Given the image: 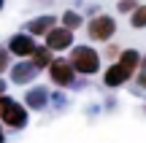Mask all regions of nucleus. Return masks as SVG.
<instances>
[{
  "mask_svg": "<svg viewBox=\"0 0 146 143\" xmlns=\"http://www.w3.org/2000/svg\"><path fill=\"white\" fill-rule=\"evenodd\" d=\"M138 68H141V54H138L135 49H127V51H122L119 59L103 73V84L106 86H122L127 78H133V73H135Z\"/></svg>",
  "mask_w": 146,
  "mask_h": 143,
  "instance_id": "f257e3e1",
  "label": "nucleus"
},
{
  "mask_svg": "<svg viewBox=\"0 0 146 143\" xmlns=\"http://www.w3.org/2000/svg\"><path fill=\"white\" fill-rule=\"evenodd\" d=\"M70 65L73 70H78V73H98L100 70V54L95 51V49L89 46H76L70 51Z\"/></svg>",
  "mask_w": 146,
  "mask_h": 143,
  "instance_id": "f03ea898",
  "label": "nucleus"
},
{
  "mask_svg": "<svg viewBox=\"0 0 146 143\" xmlns=\"http://www.w3.org/2000/svg\"><path fill=\"white\" fill-rule=\"evenodd\" d=\"M0 119H3L8 127L22 130L27 124V111L16 100H11V97H0Z\"/></svg>",
  "mask_w": 146,
  "mask_h": 143,
  "instance_id": "7ed1b4c3",
  "label": "nucleus"
},
{
  "mask_svg": "<svg viewBox=\"0 0 146 143\" xmlns=\"http://www.w3.org/2000/svg\"><path fill=\"white\" fill-rule=\"evenodd\" d=\"M116 32V22L111 16H95L89 22V38L92 41H111Z\"/></svg>",
  "mask_w": 146,
  "mask_h": 143,
  "instance_id": "20e7f679",
  "label": "nucleus"
},
{
  "mask_svg": "<svg viewBox=\"0 0 146 143\" xmlns=\"http://www.w3.org/2000/svg\"><path fill=\"white\" fill-rule=\"evenodd\" d=\"M49 73H52V81L54 84H60V86H68L73 84V65L70 62H62V59H54L52 65H49Z\"/></svg>",
  "mask_w": 146,
  "mask_h": 143,
  "instance_id": "39448f33",
  "label": "nucleus"
},
{
  "mask_svg": "<svg viewBox=\"0 0 146 143\" xmlns=\"http://www.w3.org/2000/svg\"><path fill=\"white\" fill-rule=\"evenodd\" d=\"M8 49H11V54H16V57H33L35 54V41H33L30 35H14L8 41Z\"/></svg>",
  "mask_w": 146,
  "mask_h": 143,
  "instance_id": "423d86ee",
  "label": "nucleus"
},
{
  "mask_svg": "<svg viewBox=\"0 0 146 143\" xmlns=\"http://www.w3.org/2000/svg\"><path fill=\"white\" fill-rule=\"evenodd\" d=\"M46 43H49V49H68L73 43V35L68 27H54V30L46 32Z\"/></svg>",
  "mask_w": 146,
  "mask_h": 143,
  "instance_id": "0eeeda50",
  "label": "nucleus"
},
{
  "mask_svg": "<svg viewBox=\"0 0 146 143\" xmlns=\"http://www.w3.org/2000/svg\"><path fill=\"white\" fill-rule=\"evenodd\" d=\"M35 65L33 62H16V68L11 70V78L16 81V84H27V81L33 78V76H35Z\"/></svg>",
  "mask_w": 146,
  "mask_h": 143,
  "instance_id": "6e6552de",
  "label": "nucleus"
},
{
  "mask_svg": "<svg viewBox=\"0 0 146 143\" xmlns=\"http://www.w3.org/2000/svg\"><path fill=\"white\" fill-rule=\"evenodd\" d=\"M27 30H30L33 35H43V32L54 30V16H41V19H33L30 24H27Z\"/></svg>",
  "mask_w": 146,
  "mask_h": 143,
  "instance_id": "1a4fd4ad",
  "label": "nucleus"
},
{
  "mask_svg": "<svg viewBox=\"0 0 146 143\" xmlns=\"http://www.w3.org/2000/svg\"><path fill=\"white\" fill-rule=\"evenodd\" d=\"M54 59H52V54H49V49H35V54H33V65H35L38 70L41 68H49Z\"/></svg>",
  "mask_w": 146,
  "mask_h": 143,
  "instance_id": "9d476101",
  "label": "nucleus"
},
{
  "mask_svg": "<svg viewBox=\"0 0 146 143\" xmlns=\"http://www.w3.org/2000/svg\"><path fill=\"white\" fill-rule=\"evenodd\" d=\"M27 105H30V108H43V105H46V89H41V86L33 89L30 95H27Z\"/></svg>",
  "mask_w": 146,
  "mask_h": 143,
  "instance_id": "9b49d317",
  "label": "nucleus"
},
{
  "mask_svg": "<svg viewBox=\"0 0 146 143\" xmlns=\"http://www.w3.org/2000/svg\"><path fill=\"white\" fill-rule=\"evenodd\" d=\"M130 24L135 27V30H143L146 27V5H138V8L130 14Z\"/></svg>",
  "mask_w": 146,
  "mask_h": 143,
  "instance_id": "f8f14e48",
  "label": "nucleus"
},
{
  "mask_svg": "<svg viewBox=\"0 0 146 143\" xmlns=\"http://www.w3.org/2000/svg\"><path fill=\"white\" fill-rule=\"evenodd\" d=\"M62 22H65V27H68V30H76V27H81V16H78L76 11H68V14L62 16Z\"/></svg>",
  "mask_w": 146,
  "mask_h": 143,
  "instance_id": "ddd939ff",
  "label": "nucleus"
},
{
  "mask_svg": "<svg viewBox=\"0 0 146 143\" xmlns=\"http://www.w3.org/2000/svg\"><path fill=\"white\" fill-rule=\"evenodd\" d=\"M135 8H138L135 0H119V11H122V14H133Z\"/></svg>",
  "mask_w": 146,
  "mask_h": 143,
  "instance_id": "4468645a",
  "label": "nucleus"
},
{
  "mask_svg": "<svg viewBox=\"0 0 146 143\" xmlns=\"http://www.w3.org/2000/svg\"><path fill=\"white\" fill-rule=\"evenodd\" d=\"M138 84L146 89V57L141 59V73H138Z\"/></svg>",
  "mask_w": 146,
  "mask_h": 143,
  "instance_id": "2eb2a0df",
  "label": "nucleus"
},
{
  "mask_svg": "<svg viewBox=\"0 0 146 143\" xmlns=\"http://www.w3.org/2000/svg\"><path fill=\"white\" fill-rule=\"evenodd\" d=\"M3 68H5V54L0 51V70H3Z\"/></svg>",
  "mask_w": 146,
  "mask_h": 143,
  "instance_id": "dca6fc26",
  "label": "nucleus"
},
{
  "mask_svg": "<svg viewBox=\"0 0 146 143\" xmlns=\"http://www.w3.org/2000/svg\"><path fill=\"white\" fill-rule=\"evenodd\" d=\"M0 143H3V130H0Z\"/></svg>",
  "mask_w": 146,
  "mask_h": 143,
  "instance_id": "f3484780",
  "label": "nucleus"
},
{
  "mask_svg": "<svg viewBox=\"0 0 146 143\" xmlns=\"http://www.w3.org/2000/svg\"><path fill=\"white\" fill-rule=\"evenodd\" d=\"M0 92H3V81H0Z\"/></svg>",
  "mask_w": 146,
  "mask_h": 143,
  "instance_id": "a211bd4d",
  "label": "nucleus"
},
{
  "mask_svg": "<svg viewBox=\"0 0 146 143\" xmlns=\"http://www.w3.org/2000/svg\"><path fill=\"white\" fill-rule=\"evenodd\" d=\"M0 5H3V0H0Z\"/></svg>",
  "mask_w": 146,
  "mask_h": 143,
  "instance_id": "6ab92c4d",
  "label": "nucleus"
}]
</instances>
